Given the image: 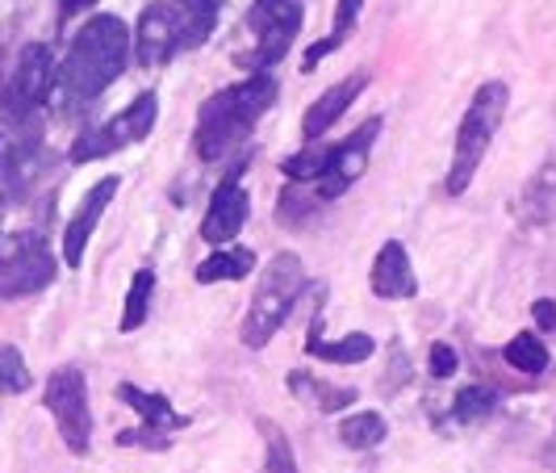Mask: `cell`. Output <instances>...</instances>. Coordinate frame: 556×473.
<instances>
[{
	"mask_svg": "<svg viewBox=\"0 0 556 473\" xmlns=\"http://www.w3.org/2000/svg\"><path fill=\"white\" fill-rule=\"evenodd\" d=\"M160 9H164L167 26L176 34L180 55L205 47L214 26H218V17H223V0H160Z\"/></svg>",
	"mask_w": 556,
	"mask_h": 473,
	"instance_id": "cell-13",
	"label": "cell"
},
{
	"mask_svg": "<svg viewBox=\"0 0 556 473\" xmlns=\"http://www.w3.org/2000/svg\"><path fill=\"white\" fill-rule=\"evenodd\" d=\"M251 219V197L243 189V160L223 176V185L214 189L205 219H201V239L210 248H230V239H239V231Z\"/></svg>",
	"mask_w": 556,
	"mask_h": 473,
	"instance_id": "cell-10",
	"label": "cell"
},
{
	"mask_svg": "<svg viewBox=\"0 0 556 473\" xmlns=\"http://www.w3.org/2000/svg\"><path fill=\"white\" fill-rule=\"evenodd\" d=\"M519 214L528 223H544L556 214V167H544L528 181V189L519 197Z\"/></svg>",
	"mask_w": 556,
	"mask_h": 473,
	"instance_id": "cell-22",
	"label": "cell"
},
{
	"mask_svg": "<svg viewBox=\"0 0 556 473\" xmlns=\"http://www.w3.org/2000/svg\"><path fill=\"white\" fill-rule=\"evenodd\" d=\"M364 13V0H339L334 4V26L331 34L323 38V42H314V47H306V55H302V72H314L323 59H331L348 38H352V29H356V22H361Z\"/></svg>",
	"mask_w": 556,
	"mask_h": 473,
	"instance_id": "cell-17",
	"label": "cell"
},
{
	"mask_svg": "<svg viewBox=\"0 0 556 473\" xmlns=\"http://www.w3.org/2000/svg\"><path fill=\"white\" fill-rule=\"evenodd\" d=\"M302 22H306V13H302L298 0H255L248 9V26L255 34V47L248 55H239V63L248 67L251 76L277 67L280 59L289 55L293 38L302 34Z\"/></svg>",
	"mask_w": 556,
	"mask_h": 473,
	"instance_id": "cell-6",
	"label": "cell"
},
{
	"mask_svg": "<svg viewBox=\"0 0 556 473\" xmlns=\"http://www.w3.org/2000/svg\"><path fill=\"white\" fill-rule=\"evenodd\" d=\"M502 361L510 364L515 373H528V377H540L548 369V348L535 332H519L506 348H502Z\"/></svg>",
	"mask_w": 556,
	"mask_h": 473,
	"instance_id": "cell-23",
	"label": "cell"
},
{
	"mask_svg": "<svg viewBox=\"0 0 556 473\" xmlns=\"http://www.w3.org/2000/svg\"><path fill=\"white\" fill-rule=\"evenodd\" d=\"M506 105H510V88L502 80H485L473 92L469 110L456 126V142H452V164H447V194L460 197L469 185H473L477 167L485 160L490 142L498 135L502 117H506Z\"/></svg>",
	"mask_w": 556,
	"mask_h": 473,
	"instance_id": "cell-4",
	"label": "cell"
},
{
	"mask_svg": "<svg viewBox=\"0 0 556 473\" xmlns=\"http://www.w3.org/2000/svg\"><path fill=\"white\" fill-rule=\"evenodd\" d=\"M4 210H9V197L0 194V223H4Z\"/></svg>",
	"mask_w": 556,
	"mask_h": 473,
	"instance_id": "cell-34",
	"label": "cell"
},
{
	"mask_svg": "<svg viewBox=\"0 0 556 473\" xmlns=\"http://www.w3.org/2000/svg\"><path fill=\"white\" fill-rule=\"evenodd\" d=\"M531 314H535L540 332L556 335V298H535V302H531Z\"/></svg>",
	"mask_w": 556,
	"mask_h": 473,
	"instance_id": "cell-31",
	"label": "cell"
},
{
	"mask_svg": "<svg viewBox=\"0 0 556 473\" xmlns=\"http://www.w3.org/2000/svg\"><path fill=\"white\" fill-rule=\"evenodd\" d=\"M377 135H381V117H368L352 139L331 142V160H327V172H323V181H318V201H334V197H343L361 181Z\"/></svg>",
	"mask_w": 556,
	"mask_h": 473,
	"instance_id": "cell-11",
	"label": "cell"
},
{
	"mask_svg": "<svg viewBox=\"0 0 556 473\" xmlns=\"http://www.w3.org/2000/svg\"><path fill=\"white\" fill-rule=\"evenodd\" d=\"M248 273H255V251L251 248H218L210 260L197 264V285H218V281H243Z\"/></svg>",
	"mask_w": 556,
	"mask_h": 473,
	"instance_id": "cell-19",
	"label": "cell"
},
{
	"mask_svg": "<svg viewBox=\"0 0 556 473\" xmlns=\"http://www.w3.org/2000/svg\"><path fill=\"white\" fill-rule=\"evenodd\" d=\"M277 76L268 72H255L248 80L230 84L223 92H214L201 113H197V135L193 147L205 164H218L226 160L235 147H243L255 130V122L277 105Z\"/></svg>",
	"mask_w": 556,
	"mask_h": 473,
	"instance_id": "cell-2",
	"label": "cell"
},
{
	"mask_svg": "<svg viewBox=\"0 0 556 473\" xmlns=\"http://www.w3.org/2000/svg\"><path fill=\"white\" fill-rule=\"evenodd\" d=\"M117 189H122V181H117V176H101V181H97V185L84 194L80 210L72 214V223H67V231H63V264H67V269H80V264H84L88 239H92V231L101 226V219H105V206L117 197Z\"/></svg>",
	"mask_w": 556,
	"mask_h": 473,
	"instance_id": "cell-12",
	"label": "cell"
},
{
	"mask_svg": "<svg viewBox=\"0 0 556 473\" xmlns=\"http://www.w3.org/2000/svg\"><path fill=\"white\" fill-rule=\"evenodd\" d=\"M55 251L42 235L22 231L0 239V298H29L55 281Z\"/></svg>",
	"mask_w": 556,
	"mask_h": 473,
	"instance_id": "cell-7",
	"label": "cell"
},
{
	"mask_svg": "<svg viewBox=\"0 0 556 473\" xmlns=\"http://www.w3.org/2000/svg\"><path fill=\"white\" fill-rule=\"evenodd\" d=\"M130 47H135V34H130V26L122 17H113V13L88 17L76 29L63 67L55 72L59 101L67 110L92 105L113 80H122L126 63H130Z\"/></svg>",
	"mask_w": 556,
	"mask_h": 473,
	"instance_id": "cell-1",
	"label": "cell"
},
{
	"mask_svg": "<svg viewBox=\"0 0 556 473\" xmlns=\"http://www.w3.org/2000/svg\"><path fill=\"white\" fill-rule=\"evenodd\" d=\"M260 432H264V445H268V473H298V457H293V445H289V436L280 432L277 423H260Z\"/></svg>",
	"mask_w": 556,
	"mask_h": 473,
	"instance_id": "cell-28",
	"label": "cell"
},
{
	"mask_svg": "<svg viewBox=\"0 0 556 473\" xmlns=\"http://www.w3.org/2000/svg\"><path fill=\"white\" fill-rule=\"evenodd\" d=\"M47 411L55 415L63 445L84 457L92 445V411H88V386H84L80 369L63 364L47 377Z\"/></svg>",
	"mask_w": 556,
	"mask_h": 473,
	"instance_id": "cell-9",
	"label": "cell"
},
{
	"mask_svg": "<svg viewBox=\"0 0 556 473\" xmlns=\"http://www.w3.org/2000/svg\"><path fill=\"white\" fill-rule=\"evenodd\" d=\"M302 289H306L302 256L277 251V256L264 264L260 281H255V294H251V307H248V314H243L239 339H243L248 348H264V344L289 323L293 307L302 302Z\"/></svg>",
	"mask_w": 556,
	"mask_h": 473,
	"instance_id": "cell-3",
	"label": "cell"
},
{
	"mask_svg": "<svg viewBox=\"0 0 556 473\" xmlns=\"http://www.w3.org/2000/svg\"><path fill=\"white\" fill-rule=\"evenodd\" d=\"M151 298H155V273L151 269H139L135 281H130V294H126V307H122V332H139L151 314Z\"/></svg>",
	"mask_w": 556,
	"mask_h": 473,
	"instance_id": "cell-25",
	"label": "cell"
},
{
	"mask_svg": "<svg viewBox=\"0 0 556 473\" xmlns=\"http://www.w3.org/2000/svg\"><path fill=\"white\" fill-rule=\"evenodd\" d=\"M540 461H544V470H553V473H556V432H553V440L544 445V452H540Z\"/></svg>",
	"mask_w": 556,
	"mask_h": 473,
	"instance_id": "cell-33",
	"label": "cell"
},
{
	"mask_svg": "<svg viewBox=\"0 0 556 473\" xmlns=\"http://www.w3.org/2000/svg\"><path fill=\"white\" fill-rule=\"evenodd\" d=\"M155 117H160V97L155 92H139L117 117H110L105 126L84 130L80 139L72 142V164H92V160H105V155L130 147V142H142L155 130Z\"/></svg>",
	"mask_w": 556,
	"mask_h": 473,
	"instance_id": "cell-8",
	"label": "cell"
},
{
	"mask_svg": "<svg viewBox=\"0 0 556 473\" xmlns=\"http://www.w3.org/2000/svg\"><path fill=\"white\" fill-rule=\"evenodd\" d=\"M427 364H431V377H440V382H444V377H452V373H456L460 357H456V348H452V344H444V339H440V344H431Z\"/></svg>",
	"mask_w": 556,
	"mask_h": 473,
	"instance_id": "cell-30",
	"label": "cell"
},
{
	"mask_svg": "<svg viewBox=\"0 0 556 473\" xmlns=\"http://www.w3.org/2000/svg\"><path fill=\"white\" fill-rule=\"evenodd\" d=\"M289 394H298L306 407L314 411H323V415H331L339 407H352L356 402V390H348V386H331V382H318L314 373H289Z\"/></svg>",
	"mask_w": 556,
	"mask_h": 473,
	"instance_id": "cell-18",
	"label": "cell"
},
{
	"mask_svg": "<svg viewBox=\"0 0 556 473\" xmlns=\"http://www.w3.org/2000/svg\"><path fill=\"white\" fill-rule=\"evenodd\" d=\"M386 436H390V423H386L381 411H356V415H348L339 423V440L348 448H356V452L377 448Z\"/></svg>",
	"mask_w": 556,
	"mask_h": 473,
	"instance_id": "cell-21",
	"label": "cell"
},
{
	"mask_svg": "<svg viewBox=\"0 0 556 473\" xmlns=\"http://www.w3.org/2000/svg\"><path fill=\"white\" fill-rule=\"evenodd\" d=\"M92 4H97V0H63V9H59V17H63V22H72L76 13H84V9H92Z\"/></svg>",
	"mask_w": 556,
	"mask_h": 473,
	"instance_id": "cell-32",
	"label": "cell"
},
{
	"mask_svg": "<svg viewBox=\"0 0 556 473\" xmlns=\"http://www.w3.org/2000/svg\"><path fill=\"white\" fill-rule=\"evenodd\" d=\"M364 88H368V72H356V76H348V80L331 84V88L306 110V117H302V139L323 142V135L348 113V105H356V97H361Z\"/></svg>",
	"mask_w": 556,
	"mask_h": 473,
	"instance_id": "cell-15",
	"label": "cell"
},
{
	"mask_svg": "<svg viewBox=\"0 0 556 473\" xmlns=\"http://www.w3.org/2000/svg\"><path fill=\"white\" fill-rule=\"evenodd\" d=\"M29 386H34V377L26 369V357L13 344H4L0 348V394H26Z\"/></svg>",
	"mask_w": 556,
	"mask_h": 473,
	"instance_id": "cell-27",
	"label": "cell"
},
{
	"mask_svg": "<svg viewBox=\"0 0 556 473\" xmlns=\"http://www.w3.org/2000/svg\"><path fill=\"white\" fill-rule=\"evenodd\" d=\"M117 398H122L130 411H139V419L147 427H160V432L189 427V415H180L167 394H151V390H139L135 382H122V386H117Z\"/></svg>",
	"mask_w": 556,
	"mask_h": 473,
	"instance_id": "cell-16",
	"label": "cell"
},
{
	"mask_svg": "<svg viewBox=\"0 0 556 473\" xmlns=\"http://www.w3.org/2000/svg\"><path fill=\"white\" fill-rule=\"evenodd\" d=\"M306 352L309 357H318V361H331V364H364L372 352H377V339H372L368 332H352V335H343V339H331V344L306 339Z\"/></svg>",
	"mask_w": 556,
	"mask_h": 473,
	"instance_id": "cell-20",
	"label": "cell"
},
{
	"mask_svg": "<svg viewBox=\"0 0 556 473\" xmlns=\"http://www.w3.org/2000/svg\"><path fill=\"white\" fill-rule=\"evenodd\" d=\"M55 55L47 42H26L22 55L13 63L9 80L0 88V113H4V126H29L38 110L47 105L51 88H55Z\"/></svg>",
	"mask_w": 556,
	"mask_h": 473,
	"instance_id": "cell-5",
	"label": "cell"
},
{
	"mask_svg": "<svg viewBox=\"0 0 556 473\" xmlns=\"http://www.w3.org/2000/svg\"><path fill=\"white\" fill-rule=\"evenodd\" d=\"M327 160H331V142H306L302 151H293L285 164H280V172L289 176V185H318L323 181V172H327Z\"/></svg>",
	"mask_w": 556,
	"mask_h": 473,
	"instance_id": "cell-24",
	"label": "cell"
},
{
	"mask_svg": "<svg viewBox=\"0 0 556 473\" xmlns=\"http://www.w3.org/2000/svg\"><path fill=\"white\" fill-rule=\"evenodd\" d=\"M117 445L122 448H155V452H164V448H172V440H167V432L142 423L139 432H117Z\"/></svg>",
	"mask_w": 556,
	"mask_h": 473,
	"instance_id": "cell-29",
	"label": "cell"
},
{
	"mask_svg": "<svg viewBox=\"0 0 556 473\" xmlns=\"http://www.w3.org/2000/svg\"><path fill=\"white\" fill-rule=\"evenodd\" d=\"M494 411H498V394L485 390V386H460L452 398V419L456 423H485Z\"/></svg>",
	"mask_w": 556,
	"mask_h": 473,
	"instance_id": "cell-26",
	"label": "cell"
},
{
	"mask_svg": "<svg viewBox=\"0 0 556 473\" xmlns=\"http://www.w3.org/2000/svg\"><path fill=\"white\" fill-rule=\"evenodd\" d=\"M368 285H372V294H377L381 302H406V298L418 294V277H415V269H410V256H406V248H402L397 239H390L386 248L377 251Z\"/></svg>",
	"mask_w": 556,
	"mask_h": 473,
	"instance_id": "cell-14",
	"label": "cell"
}]
</instances>
